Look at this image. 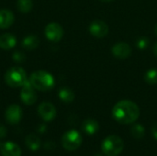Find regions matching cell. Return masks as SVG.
<instances>
[{
    "instance_id": "obj_24",
    "label": "cell",
    "mask_w": 157,
    "mask_h": 156,
    "mask_svg": "<svg viewBox=\"0 0 157 156\" xmlns=\"http://www.w3.org/2000/svg\"><path fill=\"white\" fill-rule=\"evenodd\" d=\"M44 149L47 150V151H52L55 149V143L53 142H51V141H48L44 143L43 145Z\"/></svg>"
},
{
    "instance_id": "obj_20",
    "label": "cell",
    "mask_w": 157,
    "mask_h": 156,
    "mask_svg": "<svg viewBox=\"0 0 157 156\" xmlns=\"http://www.w3.org/2000/svg\"><path fill=\"white\" fill-rule=\"evenodd\" d=\"M131 133L135 139H142L145 134V129L141 124H135L131 129Z\"/></svg>"
},
{
    "instance_id": "obj_21",
    "label": "cell",
    "mask_w": 157,
    "mask_h": 156,
    "mask_svg": "<svg viewBox=\"0 0 157 156\" xmlns=\"http://www.w3.org/2000/svg\"><path fill=\"white\" fill-rule=\"evenodd\" d=\"M144 81L149 85H157V69H150L144 74Z\"/></svg>"
},
{
    "instance_id": "obj_25",
    "label": "cell",
    "mask_w": 157,
    "mask_h": 156,
    "mask_svg": "<svg viewBox=\"0 0 157 156\" xmlns=\"http://www.w3.org/2000/svg\"><path fill=\"white\" fill-rule=\"evenodd\" d=\"M7 134V131L6 129V127L2 124H0V139H3L6 136Z\"/></svg>"
},
{
    "instance_id": "obj_4",
    "label": "cell",
    "mask_w": 157,
    "mask_h": 156,
    "mask_svg": "<svg viewBox=\"0 0 157 156\" xmlns=\"http://www.w3.org/2000/svg\"><path fill=\"white\" fill-rule=\"evenodd\" d=\"M27 80V74L25 70L19 66H13L5 74V82L11 87L22 86Z\"/></svg>"
},
{
    "instance_id": "obj_29",
    "label": "cell",
    "mask_w": 157,
    "mask_h": 156,
    "mask_svg": "<svg viewBox=\"0 0 157 156\" xmlns=\"http://www.w3.org/2000/svg\"><path fill=\"white\" fill-rule=\"evenodd\" d=\"M101 2H107V3H109V2H111V1H113V0H100Z\"/></svg>"
},
{
    "instance_id": "obj_30",
    "label": "cell",
    "mask_w": 157,
    "mask_h": 156,
    "mask_svg": "<svg viewBox=\"0 0 157 156\" xmlns=\"http://www.w3.org/2000/svg\"><path fill=\"white\" fill-rule=\"evenodd\" d=\"M155 34L157 35V24L155 25Z\"/></svg>"
},
{
    "instance_id": "obj_22",
    "label": "cell",
    "mask_w": 157,
    "mask_h": 156,
    "mask_svg": "<svg viewBox=\"0 0 157 156\" xmlns=\"http://www.w3.org/2000/svg\"><path fill=\"white\" fill-rule=\"evenodd\" d=\"M149 43H150V40L147 37H140L135 41L136 47L140 50H145L149 46Z\"/></svg>"
},
{
    "instance_id": "obj_17",
    "label": "cell",
    "mask_w": 157,
    "mask_h": 156,
    "mask_svg": "<svg viewBox=\"0 0 157 156\" xmlns=\"http://www.w3.org/2000/svg\"><path fill=\"white\" fill-rule=\"evenodd\" d=\"M58 97L59 98L64 102V103H72L75 99V93L73 92L72 89H70L69 87H61L58 91Z\"/></svg>"
},
{
    "instance_id": "obj_6",
    "label": "cell",
    "mask_w": 157,
    "mask_h": 156,
    "mask_svg": "<svg viewBox=\"0 0 157 156\" xmlns=\"http://www.w3.org/2000/svg\"><path fill=\"white\" fill-rule=\"evenodd\" d=\"M20 99L25 105H33L37 101V94L35 88L27 80L25 84L22 86V89L20 92Z\"/></svg>"
},
{
    "instance_id": "obj_31",
    "label": "cell",
    "mask_w": 157,
    "mask_h": 156,
    "mask_svg": "<svg viewBox=\"0 0 157 156\" xmlns=\"http://www.w3.org/2000/svg\"><path fill=\"white\" fill-rule=\"evenodd\" d=\"M94 156H103V155H101V154H95Z\"/></svg>"
},
{
    "instance_id": "obj_10",
    "label": "cell",
    "mask_w": 157,
    "mask_h": 156,
    "mask_svg": "<svg viewBox=\"0 0 157 156\" xmlns=\"http://www.w3.org/2000/svg\"><path fill=\"white\" fill-rule=\"evenodd\" d=\"M111 52L112 54L120 60H125L128 57H130L132 55V49L130 46V44L121 41V42H117L115 43L112 48H111Z\"/></svg>"
},
{
    "instance_id": "obj_9",
    "label": "cell",
    "mask_w": 157,
    "mask_h": 156,
    "mask_svg": "<svg viewBox=\"0 0 157 156\" xmlns=\"http://www.w3.org/2000/svg\"><path fill=\"white\" fill-rule=\"evenodd\" d=\"M22 118V109L17 104L10 105L6 112H5V119L6 122L10 125H17L19 123Z\"/></svg>"
},
{
    "instance_id": "obj_8",
    "label": "cell",
    "mask_w": 157,
    "mask_h": 156,
    "mask_svg": "<svg viewBox=\"0 0 157 156\" xmlns=\"http://www.w3.org/2000/svg\"><path fill=\"white\" fill-rule=\"evenodd\" d=\"M45 36L46 38L52 41L57 42L60 41L63 36V27L57 22H51L45 28Z\"/></svg>"
},
{
    "instance_id": "obj_7",
    "label": "cell",
    "mask_w": 157,
    "mask_h": 156,
    "mask_svg": "<svg viewBox=\"0 0 157 156\" xmlns=\"http://www.w3.org/2000/svg\"><path fill=\"white\" fill-rule=\"evenodd\" d=\"M88 30L93 37L97 39H102L108 35L109 26L105 21L100 19H96L90 23L88 27Z\"/></svg>"
},
{
    "instance_id": "obj_28",
    "label": "cell",
    "mask_w": 157,
    "mask_h": 156,
    "mask_svg": "<svg viewBox=\"0 0 157 156\" xmlns=\"http://www.w3.org/2000/svg\"><path fill=\"white\" fill-rule=\"evenodd\" d=\"M153 52H154V54L157 57V42H155V45L153 46Z\"/></svg>"
},
{
    "instance_id": "obj_11",
    "label": "cell",
    "mask_w": 157,
    "mask_h": 156,
    "mask_svg": "<svg viewBox=\"0 0 157 156\" xmlns=\"http://www.w3.org/2000/svg\"><path fill=\"white\" fill-rule=\"evenodd\" d=\"M38 113L40 117L46 122L52 121L56 117V108L50 102H42L38 108Z\"/></svg>"
},
{
    "instance_id": "obj_3",
    "label": "cell",
    "mask_w": 157,
    "mask_h": 156,
    "mask_svg": "<svg viewBox=\"0 0 157 156\" xmlns=\"http://www.w3.org/2000/svg\"><path fill=\"white\" fill-rule=\"evenodd\" d=\"M124 149V142L118 135H109L102 143L101 150L106 156H118Z\"/></svg>"
},
{
    "instance_id": "obj_2",
    "label": "cell",
    "mask_w": 157,
    "mask_h": 156,
    "mask_svg": "<svg viewBox=\"0 0 157 156\" xmlns=\"http://www.w3.org/2000/svg\"><path fill=\"white\" fill-rule=\"evenodd\" d=\"M29 80L35 89L43 92L52 90L55 85L53 76L46 71H37L32 73Z\"/></svg>"
},
{
    "instance_id": "obj_12",
    "label": "cell",
    "mask_w": 157,
    "mask_h": 156,
    "mask_svg": "<svg viewBox=\"0 0 157 156\" xmlns=\"http://www.w3.org/2000/svg\"><path fill=\"white\" fill-rule=\"evenodd\" d=\"M0 154L2 156H21V149L15 143L0 142Z\"/></svg>"
},
{
    "instance_id": "obj_14",
    "label": "cell",
    "mask_w": 157,
    "mask_h": 156,
    "mask_svg": "<svg viewBox=\"0 0 157 156\" xmlns=\"http://www.w3.org/2000/svg\"><path fill=\"white\" fill-rule=\"evenodd\" d=\"M17 44V39L13 34L5 33L0 36V48L3 50H10Z\"/></svg>"
},
{
    "instance_id": "obj_5",
    "label": "cell",
    "mask_w": 157,
    "mask_h": 156,
    "mask_svg": "<svg viewBox=\"0 0 157 156\" xmlns=\"http://www.w3.org/2000/svg\"><path fill=\"white\" fill-rule=\"evenodd\" d=\"M61 143L62 146L66 151L73 152L77 150L81 146L83 143V138L77 131L70 130L63 135Z\"/></svg>"
},
{
    "instance_id": "obj_19",
    "label": "cell",
    "mask_w": 157,
    "mask_h": 156,
    "mask_svg": "<svg viewBox=\"0 0 157 156\" xmlns=\"http://www.w3.org/2000/svg\"><path fill=\"white\" fill-rule=\"evenodd\" d=\"M33 3L32 0H17V7L18 11L22 13H28L32 9Z\"/></svg>"
},
{
    "instance_id": "obj_18",
    "label": "cell",
    "mask_w": 157,
    "mask_h": 156,
    "mask_svg": "<svg viewBox=\"0 0 157 156\" xmlns=\"http://www.w3.org/2000/svg\"><path fill=\"white\" fill-rule=\"evenodd\" d=\"M40 44V40L36 35L26 36L22 40V46L27 50H34Z\"/></svg>"
},
{
    "instance_id": "obj_27",
    "label": "cell",
    "mask_w": 157,
    "mask_h": 156,
    "mask_svg": "<svg viewBox=\"0 0 157 156\" xmlns=\"http://www.w3.org/2000/svg\"><path fill=\"white\" fill-rule=\"evenodd\" d=\"M38 131H39L40 133H43V132H45V131H46V126H45V125H43V124L39 125V126H38Z\"/></svg>"
},
{
    "instance_id": "obj_13",
    "label": "cell",
    "mask_w": 157,
    "mask_h": 156,
    "mask_svg": "<svg viewBox=\"0 0 157 156\" xmlns=\"http://www.w3.org/2000/svg\"><path fill=\"white\" fill-rule=\"evenodd\" d=\"M15 17L14 14L8 9L0 10V29H7L14 23Z\"/></svg>"
},
{
    "instance_id": "obj_1",
    "label": "cell",
    "mask_w": 157,
    "mask_h": 156,
    "mask_svg": "<svg viewBox=\"0 0 157 156\" xmlns=\"http://www.w3.org/2000/svg\"><path fill=\"white\" fill-rule=\"evenodd\" d=\"M111 114L118 123L128 125L134 123L139 119L140 108L131 100H121L114 105Z\"/></svg>"
},
{
    "instance_id": "obj_26",
    "label": "cell",
    "mask_w": 157,
    "mask_h": 156,
    "mask_svg": "<svg viewBox=\"0 0 157 156\" xmlns=\"http://www.w3.org/2000/svg\"><path fill=\"white\" fill-rule=\"evenodd\" d=\"M152 134L153 137L157 141V122L154 124V126L152 127Z\"/></svg>"
},
{
    "instance_id": "obj_16",
    "label": "cell",
    "mask_w": 157,
    "mask_h": 156,
    "mask_svg": "<svg viewBox=\"0 0 157 156\" xmlns=\"http://www.w3.org/2000/svg\"><path fill=\"white\" fill-rule=\"evenodd\" d=\"M25 143L27 145V147L32 151V152H36L40 149V139L34 133H31V134H29L26 139H25Z\"/></svg>"
},
{
    "instance_id": "obj_23",
    "label": "cell",
    "mask_w": 157,
    "mask_h": 156,
    "mask_svg": "<svg viewBox=\"0 0 157 156\" xmlns=\"http://www.w3.org/2000/svg\"><path fill=\"white\" fill-rule=\"evenodd\" d=\"M12 58H13V60H14L15 62H17V63H22V62L25 61L26 56H25L24 53H22V52L17 51H15V52L12 54Z\"/></svg>"
},
{
    "instance_id": "obj_15",
    "label": "cell",
    "mask_w": 157,
    "mask_h": 156,
    "mask_svg": "<svg viewBox=\"0 0 157 156\" xmlns=\"http://www.w3.org/2000/svg\"><path fill=\"white\" fill-rule=\"evenodd\" d=\"M82 130L87 135H93L97 133L99 130V124L96 120L87 119L82 123Z\"/></svg>"
}]
</instances>
